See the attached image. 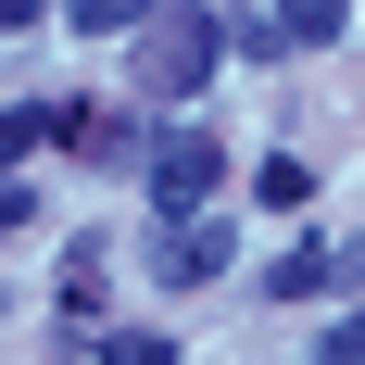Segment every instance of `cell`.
Instances as JSON below:
<instances>
[{
  "label": "cell",
  "mask_w": 365,
  "mask_h": 365,
  "mask_svg": "<svg viewBox=\"0 0 365 365\" xmlns=\"http://www.w3.org/2000/svg\"><path fill=\"white\" fill-rule=\"evenodd\" d=\"M215 177H227V151L202 139V126H177V139L151 151V202H164V227H189V215H215Z\"/></svg>",
  "instance_id": "7a4b0ae2"
},
{
  "label": "cell",
  "mask_w": 365,
  "mask_h": 365,
  "mask_svg": "<svg viewBox=\"0 0 365 365\" xmlns=\"http://www.w3.org/2000/svg\"><path fill=\"white\" fill-rule=\"evenodd\" d=\"M264 290H277V302H315V290H328V252H277V277H264Z\"/></svg>",
  "instance_id": "52a82bcc"
},
{
  "label": "cell",
  "mask_w": 365,
  "mask_h": 365,
  "mask_svg": "<svg viewBox=\"0 0 365 365\" xmlns=\"http://www.w3.org/2000/svg\"><path fill=\"white\" fill-rule=\"evenodd\" d=\"M38 13H51V0H0V26H38Z\"/></svg>",
  "instance_id": "7c38bea8"
},
{
  "label": "cell",
  "mask_w": 365,
  "mask_h": 365,
  "mask_svg": "<svg viewBox=\"0 0 365 365\" xmlns=\"http://www.w3.org/2000/svg\"><path fill=\"white\" fill-rule=\"evenodd\" d=\"M227 252H240V240H227V215H189L177 240H164V264H177V277H227Z\"/></svg>",
  "instance_id": "277c9868"
},
{
  "label": "cell",
  "mask_w": 365,
  "mask_h": 365,
  "mask_svg": "<svg viewBox=\"0 0 365 365\" xmlns=\"http://www.w3.org/2000/svg\"><path fill=\"white\" fill-rule=\"evenodd\" d=\"M13 227H26V189H0V240H13Z\"/></svg>",
  "instance_id": "4fadbf2b"
},
{
  "label": "cell",
  "mask_w": 365,
  "mask_h": 365,
  "mask_svg": "<svg viewBox=\"0 0 365 365\" xmlns=\"http://www.w3.org/2000/svg\"><path fill=\"white\" fill-rule=\"evenodd\" d=\"M215 51H227L215 13H164V0H151V26H139V88H151V101H189V88L215 76Z\"/></svg>",
  "instance_id": "6da1fadb"
},
{
  "label": "cell",
  "mask_w": 365,
  "mask_h": 365,
  "mask_svg": "<svg viewBox=\"0 0 365 365\" xmlns=\"http://www.w3.org/2000/svg\"><path fill=\"white\" fill-rule=\"evenodd\" d=\"M101 365H177V340H139V328H126V340H101Z\"/></svg>",
  "instance_id": "9c48e42d"
},
{
  "label": "cell",
  "mask_w": 365,
  "mask_h": 365,
  "mask_svg": "<svg viewBox=\"0 0 365 365\" xmlns=\"http://www.w3.org/2000/svg\"><path fill=\"white\" fill-rule=\"evenodd\" d=\"M38 139H76V101H13V113H0V177H13Z\"/></svg>",
  "instance_id": "3957f363"
},
{
  "label": "cell",
  "mask_w": 365,
  "mask_h": 365,
  "mask_svg": "<svg viewBox=\"0 0 365 365\" xmlns=\"http://www.w3.org/2000/svg\"><path fill=\"white\" fill-rule=\"evenodd\" d=\"M252 202H264V215H302V202H315V177H302L290 151H277V164H264V177H252Z\"/></svg>",
  "instance_id": "8992f818"
},
{
  "label": "cell",
  "mask_w": 365,
  "mask_h": 365,
  "mask_svg": "<svg viewBox=\"0 0 365 365\" xmlns=\"http://www.w3.org/2000/svg\"><path fill=\"white\" fill-rule=\"evenodd\" d=\"M328 277H340V290H365V240H340V252H328Z\"/></svg>",
  "instance_id": "8fae6325"
},
{
  "label": "cell",
  "mask_w": 365,
  "mask_h": 365,
  "mask_svg": "<svg viewBox=\"0 0 365 365\" xmlns=\"http://www.w3.org/2000/svg\"><path fill=\"white\" fill-rule=\"evenodd\" d=\"M340 26H353V0H277V38L290 51H328Z\"/></svg>",
  "instance_id": "5b68a950"
},
{
  "label": "cell",
  "mask_w": 365,
  "mask_h": 365,
  "mask_svg": "<svg viewBox=\"0 0 365 365\" xmlns=\"http://www.w3.org/2000/svg\"><path fill=\"white\" fill-rule=\"evenodd\" d=\"M76 26H101V38L113 26H151V0H76Z\"/></svg>",
  "instance_id": "ba28073f"
},
{
  "label": "cell",
  "mask_w": 365,
  "mask_h": 365,
  "mask_svg": "<svg viewBox=\"0 0 365 365\" xmlns=\"http://www.w3.org/2000/svg\"><path fill=\"white\" fill-rule=\"evenodd\" d=\"M315 365H365V315H340V328H328V353H315Z\"/></svg>",
  "instance_id": "30bf717a"
}]
</instances>
